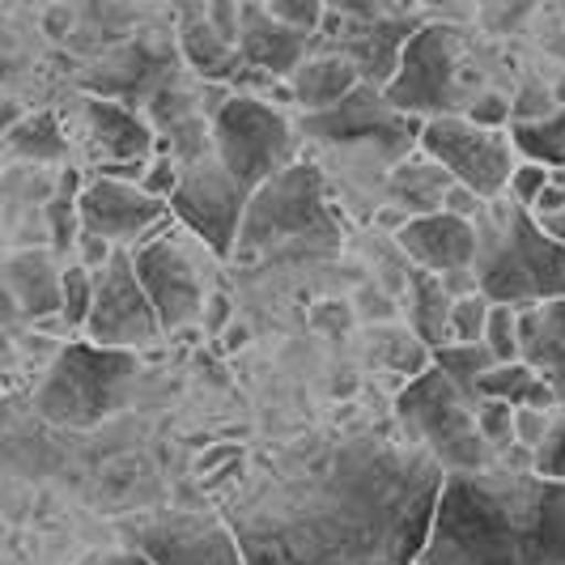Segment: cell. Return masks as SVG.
Segmentation results:
<instances>
[{"instance_id": "d6986e66", "label": "cell", "mask_w": 565, "mask_h": 565, "mask_svg": "<svg viewBox=\"0 0 565 565\" xmlns=\"http://www.w3.org/2000/svg\"><path fill=\"white\" fill-rule=\"evenodd\" d=\"M167 73H170V60L167 52L149 47V43H137V47H124L115 56L98 60L89 73H85V85L94 98H124V107L137 111V98H153L167 89Z\"/></svg>"}, {"instance_id": "4316f807", "label": "cell", "mask_w": 565, "mask_h": 565, "mask_svg": "<svg viewBox=\"0 0 565 565\" xmlns=\"http://www.w3.org/2000/svg\"><path fill=\"white\" fill-rule=\"evenodd\" d=\"M510 145L536 162V167H548L553 174L565 170V107L540 124H510Z\"/></svg>"}, {"instance_id": "4fadbf2b", "label": "cell", "mask_w": 565, "mask_h": 565, "mask_svg": "<svg viewBox=\"0 0 565 565\" xmlns=\"http://www.w3.org/2000/svg\"><path fill=\"white\" fill-rule=\"evenodd\" d=\"M85 337L103 349H141L162 337L158 311L145 294L132 252H115L103 273H94V311L85 323Z\"/></svg>"}, {"instance_id": "ee69618b", "label": "cell", "mask_w": 565, "mask_h": 565, "mask_svg": "<svg viewBox=\"0 0 565 565\" xmlns=\"http://www.w3.org/2000/svg\"><path fill=\"white\" fill-rule=\"evenodd\" d=\"M532 213H536V222H553V217H562L565 213V183L562 179H553V183L540 192V200L532 204Z\"/></svg>"}, {"instance_id": "60d3db41", "label": "cell", "mask_w": 565, "mask_h": 565, "mask_svg": "<svg viewBox=\"0 0 565 565\" xmlns=\"http://www.w3.org/2000/svg\"><path fill=\"white\" fill-rule=\"evenodd\" d=\"M179 183H183V167H179L170 153H162V158H153V162H149V174H145L141 188L153 200H167L170 204V196L179 192Z\"/></svg>"}, {"instance_id": "6da1fadb", "label": "cell", "mask_w": 565, "mask_h": 565, "mask_svg": "<svg viewBox=\"0 0 565 565\" xmlns=\"http://www.w3.org/2000/svg\"><path fill=\"white\" fill-rule=\"evenodd\" d=\"M447 472L374 434L234 498L226 523L243 565H417Z\"/></svg>"}, {"instance_id": "e0dca14e", "label": "cell", "mask_w": 565, "mask_h": 565, "mask_svg": "<svg viewBox=\"0 0 565 565\" xmlns=\"http://www.w3.org/2000/svg\"><path fill=\"white\" fill-rule=\"evenodd\" d=\"M82 226L85 234L98 238H141L145 230H153L167 217V200H153L145 188H128V183H111V179H94L82 188Z\"/></svg>"}, {"instance_id": "9c48e42d", "label": "cell", "mask_w": 565, "mask_h": 565, "mask_svg": "<svg viewBox=\"0 0 565 565\" xmlns=\"http://www.w3.org/2000/svg\"><path fill=\"white\" fill-rule=\"evenodd\" d=\"M422 119L396 111L383 89L358 85L340 107L323 115H302V132L323 145H349V149H370L383 162L399 167L404 158H413V145L422 149Z\"/></svg>"}, {"instance_id": "5bb4252c", "label": "cell", "mask_w": 565, "mask_h": 565, "mask_svg": "<svg viewBox=\"0 0 565 565\" xmlns=\"http://www.w3.org/2000/svg\"><path fill=\"white\" fill-rule=\"evenodd\" d=\"M111 565H243L230 523L217 519H158L132 532V553Z\"/></svg>"}, {"instance_id": "74e56055", "label": "cell", "mask_w": 565, "mask_h": 565, "mask_svg": "<svg viewBox=\"0 0 565 565\" xmlns=\"http://www.w3.org/2000/svg\"><path fill=\"white\" fill-rule=\"evenodd\" d=\"M149 111H153V119H158L167 132L179 128V124H188V119H200L196 103H192L183 89H162V94H153V98H149Z\"/></svg>"}, {"instance_id": "f546056e", "label": "cell", "mask_w": 565, "mask_h": 565, "mask_svg": "<svg viewBox=\"0 0 565 565\" xmlns=\"http://www.w3.org/2000/svg\"><path fill=\"white\" fill-rule=\"evenodd\" d=\"M374 353H379L383 366H392L396 374H404L408 383L422 379L425 370H434V353L417 340L413 328H383V332L374 337Z\"/></svg>"}, {"instance_id": "c3c4849f", "label": "cell", "mask_w": 565, "mask_h": 565, "mask_svg": "<svg viewBox=\"0 0 565 565\" xmlns=\"http://www.w3.org/2000/svg\"><path fill=\"white\" fill-rule=\"evenodd\" d=\"M548 47H553V52H562V56H565V4L557 9V39H553Z\"/></svg>"}, {"instance_id": "7402d4cb", "label": "cell", "mask_w": 565, "mask_h": 565, "mask_svg": "<svg viewBox=\"0 0 565 565\" xmlns=\"http://www.w3.org/2000/svg\"><path fill=\"white\" fill-rule=\"evenodd\" d=\"M455 179L438 167L434 158H404L399 167H392V179H387V196H392V209H399L408 222L417 217H434V213H447V196H451Z\"/></svg>"}, {"instance_id": "7c38bea8", "label": "cell", "mask_w": 565, "mask_h": 565, "mask_svg": "<svg viewBox=\"0 0 565 565\" xmlns=\"http://www.w3.org/2000/svg\"><path fill=\"white\" fill-rule=\"evenodd\" d=\"M247 204H252V196L230 179L226 167L217 162V153H209L192 167H183V183L170 196V213L188 230H196L213 255H234Z\"/></svg>"}, {"instance_id": "7dc6e473", "label": "cell", "mask_w": 565, "mask_h": 565, "mask_svg": "<svg viewBox=\"0 0 565 565\" xmlns=\"http://www.w3.org/2000/svg\"><path fill=\"white\" fill-rule=\"evenodd\" d=\"M226 319H230V302L217 294V298L209 302V332H222V323H226Z\"/></svg>"}, {"instance_id": "9a60e30c", "label": "cell", "mask_w": 565, "mask_h": 565, "mask_svg": "<svg viewBox=\"0 0 565 565\" xmlns=\"http://www.w3.org/2000/svg\"><path fill=\"white\" fill-rule=\"evenodd\" d=\"M132 264H137V277L158 311L162 332H179L196 315H204V289H200L196 268L170 238H145L132 252Z\"/></svg>"}, {"instance_id": "8992f818", "label": "cell", "mask_w": 565, "mask_h": 565, "mask_svg": "<svg viewBox=\"0 0 565 565\" xmlns=\"http://www.w3.org/2000/svg\"><path fill=\"white\" fill-rule=\"evenodd\" d=\"M396 417L413 447H422L447 477L493 468V447L477 425V404L443 370H425L396 396Z\"/></svg>"}, {"instance_id": "8fae6325", "label": "cell", "mask_w": 565, "mask_h": 565, "mask_svg": "<svg viewBox=\"0 0 565 565\" xmlns=\"http://www.w3.org/2000/svg\"><path fill=\"white\" fill-rule=\"evenodd\" d=\"M328 26L337 34L332 56H344L362 82L374 89H387L396 82L404 47L422 30L417 13L408 9H383V4H337L328 9Z\"/></svg>"}, {"instance_id": "816d5d0a", "label": "cell", "mask_w": 565, "mask_h": 565, "mask_svg": "<svg viewBox=\"0 0 565 565\" xmlns=\"http://www.w3.org/2000/svg\"><path fill=\"white\" fill-rule=\"evenodd\" d=\"M553 94H557V107H565V77L557 85H553Z\"/></svg>"}, {"instance_id": "8d00e7d4", "label": "cell", "mask_w": 565, "mask_h": 565, "mask_svg": "<svg viewBox=\"0 0 565 565\" xmlns=\"http://www.w3.org/2000/svg\"><path fill=\"white\" fill-rule=\"evenodd\" d=\"M463 119H468V124H477V128H484V132H502V128H507V119H514V103L489 89V94H477V98L468 103Z\"/></svg>"}, {"instance_id": "f6af8a7d", "label": "cell", "mask_w": 565, "mask_h": 565, "mask_svg": "<svg viewBox=\"0 0 565 565\" xmlns=\"http://www.w3.org/2000/svg\"><path fill=\"white\" fill-rule=\"evenodd\" d=\"M77 247H82V264L89 268V273H103L115 255L111 243H107V238H98V234H82V243H77Z\"/></svg>"}, {"instance_id": "681fc988", "label": "cell", "mask_w": 565, "mask_h": 565, "mask_svg": "<svg viewBox=\"0 0 565 565\" xmlns=\"http://www.w3.org/2000/svg\"><path fill=\"white\" fill-rule=\"evenodd\" d=\"M540 226L548 230V234H553V238L565 247V213H562V217H553V222H540Z\"/></svg>"}, {"instance_id": "bcb514c9", "label": "cell", "mask_w": 565, "mask_h": 565, "mask_svg": "<svg viewBox=\"0 0 565 565\" xmlns=\"http://www.w3.org/2000/svg\"><path fill=\"white\" fill-rule=\"evenodd\" d=\"M238 447H222V451H209V455H200L196 459V472L200 477H213V468H217V463H222V459H238Z\"/></svg>"}, {"instance_id": "603a6c76", "label": "cell", "mask_w": 565, "mask_h": 565, "mask_svg": "<svg viewBox=\"0 0 565 565\" xmlns=\"http://www.w3.org/2000/svg\"><path fill=\"white\" fill-rule=\"evenodd\" d=\"M519 362H527L544 383L565 379V298L519 315Z\"/></svg>"}, {"instance_id": "f1b7e54d", "label": "cell", "mask_w": 565, "mask_h": 565, "mask_svg": "<svg viewBox=\"0 0 565 565\" xmlns=\"http://www.w3.org/2000/svg\"><path fill=\"white\" fill-rule=\"evenodd\" d=\"M434 366L443 370V374H447V379H451L455 387L472 399V404H481L477 387H481L484 374L498 366V358H493L484 344H447V349H438V353H434Z\"/></svg>"}, {"instance_id": "7bdbcfd3", "label": "cell", "mask_w": 565, "mask_h": 565, "mask_svg": "<svg viewBox=\"0 0 565 565\" xmlns=\"http://www.w3.org/2000/svg\"><path fill=\"white\" fill-rule=\"evenodd\" d=\"M548 429H553L548 413H536V408H519V417H514V438H519V443H523V447H527L532 455L544 447Z\"/></svg>"}, {"instance_id": "1f68e13d", "label": "cell", "mask_w": 565, "mask_h": 565, "mask_svg": "<svg viewBox=\"0 0 565 565\" xmlns=\"http://www.w3.org/2000/svg\"><path fill=\"white\" fill-rule=\"evenodd\" d=\"M82 196H73V192H60V196L47 200V226H52V247L56 252H68V247H77L82 243Z\"/></svg>"}, {"instance_id": "d6a6232c", "label": "cell", "mask_w": 565, "mask_h": 565, "mask_svg": "<svg viewBox=\"0 0 565 565\" xmlns=\"http://www.w3.org/2000/svg\"><path fill=\"white\" fill-rule=\"evenodd\" d=\"M94 311V273L85 264L64 268V323L68 328H85Z\"/></svg>"}, {"instance_id": "44dd1931", "label": "cell", "mask_w": 565, "mask_h": 565, "mask_svg": "<svg viewBox=\"0 0 565 565\" xmlns=\"http://www.w3.org/2000/svg\"><path fill=\"white\" fill-rule=\"evenodd\" d=\"M9 298L26 319H64V268L52 264L47 252H18L4 264Z\"/></svg>"}, {"instance_id": "30bf717a", "label": "cell", "mask_w": 565, "mask_h": 565, "mask_svg": "<svg viewBox=\"0 0 565 565\" xmlns=\"http://www.w3.org/2000/svg\"><path fill=\"white\" fill-rule=\"evenodd\" d=\"M422 153L425 158H434L459 188L477 192L484 204L502 200V192H507L510 179H514V170H519L514 162H510L507 132H484V128H477V124H468L463 115L425 119Z\"/></svg>"}, {"instance_id": "d4e9b609", "label": "cell", "mask_w": 565, "mask_h": 565, "mask_svg": "<svg viewBox=\"0 0 565 565\" xmlns=\"http://www.w3.org/2000/svg\"><path fill=\"white\" fill-rule=\"evenodd\" d=\"M451 285L434 277V273H425V268H413L408 273V328L417 332V340L429 353L451 344Z\"/></svg>"}, {"instance_id": "f35d334b", "label": "cell", "mask_w": 565, "mask_h": 565, "mask_svg": "<svg viewBox=\"0 0 565 565\" xmlns=\"http://www.w3.org/2000/svg\"><path fill=\"white\" fill-rule=\"evenodd\" d=\"M557 94L548 89V85L532 82L519 98H514V124H540V119H548V115H557Z\"/></svg>"}, {"instance_id": "ac0fdd59", "label": "cell", "mask_w": 565, "mask_h": 565, "mask_svg": "<svg viewBox=\"0 0 565 565\" xmlns=\"http://www.w3.org/2000/svg\"><path fill=\"white\" fill-rule=\"evenodd\" d=\"M311 39L281 26L264 4H243V30H238V56L247 68H259L264 77H289L311 60Z\"/></svg>"}, {"instance_id": "277c9868", "label": "cell", "mask_w": 565, "mask_h": 565, "mask_svg": "<svg viewBox=\"0 0 565 565\" xmlns=\"http://www.w3.org/2000/svg\"><path fill=\"white\" fill-rule=\"evenodd\" d=\"M132 383H137V353L103 349L94 340H73L60 349L56 362L43 374L34 408L43 422L60 429H94L128 404Z\"/></svg>"}, {"instance_id": "83f0119b", "label": "cell", "mask_w": 565, "mask_h": 565, "mask_svg": "<svg viewBox=\"0 0 565 565\" xmlns=\"http://www.w3.org/2000/svg\"><path fill=\"white\" fill-rule=\"evenodd\" d=\"M9 132V149L18 153V158H26V162H60L64 158V128H60V119L52 111H34L26 115L22 124H13V128H4Z\"/></svg>"}, {"instance_id": "ab89813d", "label": "cell", "mask_w": 565, "mask_h": 565, "mask_svg": "<svg viewBox=\"0 0 565 565\" xmlns=\"http://www.w3.org/2000/svg\"><path fill=\"white\" fill-rule=\"evenodd\" d=\"M532 468H536L540 477L565 481V417H562V422H553L548 438H544V447L532 455Z\"/></svg>"}, {"instance_id": "d590c367", "label": "cell", "mask_w": 565, "mask_h": 565, "mask_svg": "<svg viewBox=\"0 0 565 565\" xmlns=\"http://www.w3.org/2000/svg\"><path fill=\"white\" fill-rule=\"evenodd\" d=\"M514 417H519V408L514 404H502V399H481L477 404V425H481L484 443L489 447H514L519 438H514Z\"/></svg>"}, {"instance_id": "cb8c5ba5", "label": "cell", "mask_w": 565, "mask_h": 565, "mask_svg": "<svg viewBox=\"0 0 565 565\" xmlns=\"http://www.w3.org/2000/svg\"><path fill=\"white\" fill-rule=\"evenodd\" d=\"M358 85L366 82H362V73L349 60L332 56V52H319V56H311L294 73L289 89H294V103L307 115H323L332 111V107H340Z\"/></svg>"}, {"instance_id": "484cf974", "label": "cell", "mask_w": 565, "mask_h": 565, "mask_svg": "<svg viewBox=\"0 0 565 565\" xmlns=\"http://www.w3.org/2000/svg\"><path fill=\"white\" fill-rule=\"evenodd\" d=\"M179 47H183V60L196 68L200 77H209V82H222V77H230V73L243 64L238 47L217 34V26L209 22L204 9H188V13H183Z\"/></svg>"}, {"instance_id": "ba28073f", "label": "cell", "mask_w": 565, "mask_h": 565, "mask_svg": "<svg viewBox=\"0 0 565 565\" xmlns=\"http://www.w3.org/2000/svg\"><path fill=\"white\" fill-rule=\"evenodd\" d=\"M459 43H463V34L447 22L422 26L413 34V43L404 47L396 82L383 89V98L422 124L447 119L459 107L468 111V103L459 94Z\"/></svg>"}, {"instance_id": "2e32d148", "label": "cell", "mask_w": 565, "mask_h": 565, "mask_svg": "<svg viewBox=\"0 0 565 565\" xmlns=\"http://www.w3.org/2000/svg\"><path fill=\"white\" fill-rule=\"evenodd\" d=\"M396 243L413 255V264L455 281V277H468L477 268V252H481V238H477V222H463L451 213H434V217H417L396 234Z\"/></svg>"}, {"instance_id": "f907efd6", "label": "cell", "mask_w": 565, "mask_h": 565, "mask_svg": "<svg viewBox=\"0 0 565 565\" xmlns=\"http://www.w3.org/2000/svg\"><path fill=\"white\" fill-rule=\"evenodd\" d=\"M243 340H247V332H243V328H230V349H238V344H243Z\"/></svg>"}, {"instance_id": "b9f144b4", "label": "cell", "mask_w": 565, "mask_h": 565, "mask_svg": "<svg viewBox=\"0 0 565 565\" xmlns=\"http://www.w3.org/2000/svg\"><path fill=\"white\" fill-rule=\"evenodd\" d=\"M553 179H557V174H553L548 167L523 162V167L514 170V179H510V192H514V200H519L523 209H532V204L540 200V192H544V188H548Z\"/></svg>"}, {"instance_id": "3957f363", "label": "cell", "mask_w": 565, "mask_h": 565, "mask_svg": "<svg viewBox=\"0 0 565 565\" xmlns=\"http://www.w3.org/2000/svg\"><path fill=\"white\" fill-rule=\"evenodd\" d=\"M477 294L493 307L532 311L565 298V247L536 222L532 209L519 200H493L477 217Z\"/></svg>"}, {"instance_id": "5b68a950", "label": "cell", "mask_w": 565, "mask_h": 565, "mask_svg": "<svg viewBox=\"0 0 565 565\" xmlns=\"http://www.w3.org/2000/svg\"><path fill=\"white\" fill-rule=\"evenodd\" d=\"M337 243L340 230L332 209H328L323 174L307 162H294L285 174H277L273 183H264L252 196L234 252L252 259L264 252H285V247L332 252Z\"/></svg>"}, {"instance_id": "ffe728a7", "label": "cell", "mask_w": 565, "mask_h": 565, "mask_svg": "<svg viewBox=\"0 0 565 565\" xmlns=\"http://www.w3.org/2000/svg\"><path fill=\"white\" fill-rule=\"evenodd\" d=\"M85 119H89V145L98 153V167L103 162H149L158 132L132 107L107 103V98H89Z\"/></svg>"}, {"instance_id": "7a4b0ae2", "label": "cell", "mask_w": 565, "mask_h": 565, "mask_svg": "<svg viewBox=\"0 0 565 565\" xmlns=\"http://www.w3.org/2000/svg\"><path fill=\"white\" fill-rule=\"evenodd\" d=\"M417 565H565V481L536 468L455 472Z\"/></svg>"}, {"instance_id": "e575fe53", "label": "cell", "mask_w": 565, "mask_h": 565, "mask_svg": "<svg viewBox=\"0 0 565 565\" xmlns=\"http://www.w3.org/2000/svg\"><path fill=\"white\" fill-rule=\"evenodd\" d=\"M281 26L298 30V34H307L315 39V30L328 22V4H319V0H268L264 4Z\"/></svg>"}, {"instance_id": "52a82bcc", "label": "cell", "mask_w": 565, "mask_h": 565, "mask_svg": "<svg viewBox=\"0 0 565 565\" xmlns=\"http://www.w3.org/2000/svg\"><path fill=\"white\" fill-rule=\"evenodd\" d=\"M213 153L226 167V174L255 196L264 183L294 167L298 137L294 124L277 107H268L255 94H230L213 115Z\"/></svg>"}, {"instance_id": "4dcf8cb0", "label": "cell", "mask_w": 565, "mask_h": 565, "mask_svg": "<svg viewBox=\"0 0 565 565\" xmlns=\"http://www.w3.org/2000/svg\"><path fill=\"white\" fill-rule=\"evenodd\" d=\"M493 302L484 294H459L451 311V344H484Z\"/></svg>"}, {"instance_id": "836d02e7", "label": "cell", "mask_w": 565, "mask_h": 565, "mask_svg": "<svg viewBox=\"0 0 565 565\" xmlns=\"http://www.w3.org/2000/svg\"><path fill=\"white\" fill-rule=\"evenodd\" d=\"M484 349L498 358V366L519 362V311L514 307H493L489 332H484Z\"/></svg>"}]
</instances>
